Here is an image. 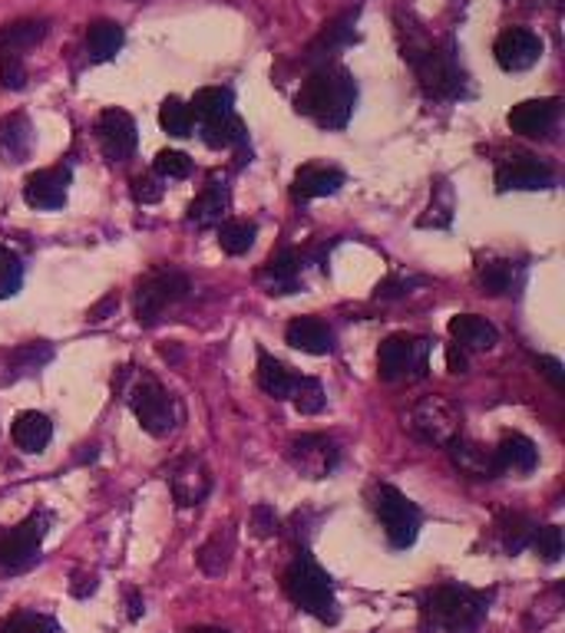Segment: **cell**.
<instances>
[{"label":"cell","mask_w":565,"mask_h":633,"mask_svg":"<svg viewBox=\"0 0 565 633\" xmlns=\"http://www.w3.org/2000/svg\"><path fill=\"white\" fill-rule=\"evenodd\" d=\"M358 106V83L341 63H321L298 89L294 109L321 130H345Z\"/></svg>","instance_id":"6da1fadb"},{"label":"cell","mask_w":565,"mask_h":633,"mask_svg":"<svg viewBox=\"0 0 565 633\" xmlns=\"http://www.w3.org/2000/svg\"><path fill=\"white\" fill-rule=\"evenodd\" d=\"M112 390L127 397V403L133 406L140 426H143L149 436L166 439V436L179 426V406H176L172 393L159 384L156 376H149V373H133V366H123L120 376L112 379Z\"/></svg>","instance_id":"7a4b0ae2"},{"label":"cell","mask_w":565,"mask_h":633,"mask_svg":"<svg viewBox=\"0 0 565 633\" xmlns=\"http://www.w3.org/2000/svg\"><path fill=\"white\" fill-rule=\"evenodd\" d=\"M493 594L473 591L464 584H440L423 597V617L433 630L443 633H470L483 623Z\"/></svg>","instance_id":"3957f363"},{"label":"cell","mask_w":565,"mask_h":633,"mask_svg":"<svg viewBox=\"0 0 565 633\" xmlns=\"http://www.w3.org/2000/svg\"><path fill=\"white\" fill-rule=\"evenodd\" d=\"M285 594L291 597L294 607H301L304 613L317 617L321 623H337L341 620V610H337V597H334V581L330 574L308 555H294V561L285 571Z\"/></svg>","instance_id":"277c9868"},{"label":"cell","mask_w":565,"mask_h":633,"mask_svg":"<svg viewBox=\"0 0 565 633\" xmlns=\"http://www.w3.org/2000/svg\"><path fill=\"white\" fill-rule=\"evenodd\" d=\"M404 57L413 63V70H417V76H420V83H423V89L430 96H440V99H457V96H464L467 73L460 70L454 47H433V44L410 47L407 44V53Z\"/></svg>","instance_id":"5b68a950"},{"label":"cell","mask_w":565,"mask_h":633,"mask_svg":"<svg viewBox=\"0 0 565 633\" xmlns=\"http://www.w3.org/2000/svg\"><path fill=\"white\" fill-rule=\"evenodd\" d=\"M430 340L426 337H387L377 350V373L384 384H413V379L426 376L430 360Z\"/></svg>","instance_id":"8992f818"},{"label":"cell","mask_w":565,"mask_h":633,"mask_svg":"<svg viewBox=\"0 0 565 633\" xmlns=\"http://www.w3.org/2000/svg\"><path fill=\"white\" fill-rule=\"evenodd\" d=\"M53 515L50 512H34L14 528H0V571H27L40 558V545L50 532Z\"/></svg>","instance_id":"52a82bcc"},{"label":"cell","mask_w":565,"mask_h":633,"mask_svg":"<svg viewBox=\"0 0 565 633\" xmlns=\"http://www.w3.org/2000/svg\"><path fill=\"white\" fill-rule=\"evenodd\" d=\"M374 512H377V519H381V525L387 532V541L397 551H404V548H410L417 541L420 525H423V515H420V509H417V504L400 488L377 485L374 488Z\"/></svg>","instance_id":"ba28073f"},{"label":"cell","mask_w":565,"mask_h":633,"mask_svg":"<svg viewBox=\"0 0 565 633\" xmlns=\"http://www.w3.org/2000/svg\"><path fill=\"white\" fill-rule=\"evenodd\" d=\"M460 423H464V416H460V410L454 403L443 400V397H426V400H420L407 413V423L404 426L417 439H423L430 446H449V442L460 436Z\"/></svg>","instance_id":"9c48e42d"},{"label":"cell","mask_w":565,"mask_h":633,"mask_svg":"<svg viewBox=\"0 0 565 633\" xmlns=\"http://www.w3.org/2000/svg\"><path fill=\"white\" fill-rule=\"evenodd\" d=\"M192 291L189 278L179 275V271H153L140 281V291H136V320L140 324H156L163 317L166 307L185 301Z\"/></svg>","instance_id":"30bf717a"},{"label":"cell","mask_w":565,"mask_h":633,"mask_svg":"<svg viewBox=\"0 0 565 633\" xmlns=\"http://www.w3.org/2000/svg\"><path fill=\"white\" fill-rule=\"evenodd\" d=\"M96 139H99V149L106 153V159L127 162L136 153V143H140L133 115L123 112V109H106V112H99V119H96Z\"/></svg>","instance_id":"8fae6325"},{"label":"cell","mask_w":565,"mask_h":633,"mask_svg":"<svg viewBox=\"0 0 565 633\" xmlns=\"http://www.w3.org/2000/svg\"><path fill=\"white\" fill-rule=\"evenodd\" d=\"M555 185V172L532 156H506L496 166L500 192H545Z\"/></svg>","instance_id":"7c38bea8"},{"label":"cell","mask_w":565,"mask_h":633,"mask_svg":"<svg viewBox=\"0 0 565 633\" xmlns=\"http://www.w3.org/2000/svg\"><path fill=\"white\" fill-rule=\"evenodd\" d=\"M542 40L539 34L526 31V27H509L500 34L493 53H496V63L506 70V73H522V70H532L539 60H542Z\"/></svg>","instance_id":"4fadbf2b"},{"label":"cell","mask_w":565,"mask_h":633,"mask_svg":"<svg viewBox=\"0 0 565 633\" xmlns=\"http://www.w3.org/2000/svg\"><path fill=\"white\" fill-rule=\"evenodd\" d=\"M558 112H562V102L555 96H549V99H526V102L509 109V130L516 136H526V139H542V136H549L555 130Z\"/></svg>","instance_id":"5bb4252c"},{"label":"cell","mask_w":565,"mask_h":633,"mask_svg":"<svg viewBox=\"0 0 565 633\" xmlns=\"http://www.w3.org/2000/svg\"><path fill=\"white\" fill-rule=\"evenodd\" d=\"M291 465L308 475V478H324L334 472L337 459H341V449L334 446V439L327 436H301L291 442V452H288Z\"/></svg>","instance_id":"9a60e30c"},{"label":"cell","mask_w":565,"mask_h":633,"mask_svg":"<svg viewBox=\"0 0 565 633\" xmlns=\"http://www.w3.org/2000/svg\"><path fill=\"white\" fill-rule=\"evenodd\" d=\"M169 488H172V498L179 509H192V504H202L205 495L212 491V475L205 468L202 459L195 455H185L172 465L169 472Z\"/></svg>","instance_id":"2e32d148"},{"label":"cell","mask_w":565,"mask_h":633,"mask_svg":"<svg viewBox=\"0 0 565 633\" xmlns=\"http://www.w3.org/2000/svg\"><path fill=\"white\" fill-rule=\"evenodd\" d=\"M70 169L67 166H53V169H40L34 175H27L24 182V202L37 211H53L67 205V192H70Z\"/></svg>","instance_id":"e0dca14e"},{"label":"cell","mask_w":565,"mask_h":633,"mask_svg":"<svg viewBox=\"0 0 565 633\" xmlns=\"http://www.w3.org/2000/svg\"><path fill=\"white\" fill-rule=\"evenodd\" d=\"M259 278L268 288V294H294L298 284H301V255L291 244H281L275 255L265 261Z\"/></svg>","instance_id":"ac0fdd59"},{"label":"cell","mask_w":565,"mask_h":633,"mask_svg":"<svg viewBox=\"0 0 565 633\" xmlns=\"http://www.w3.org/2000/svg\"><path fill=\"white\" fill-rule=\"evenodd\" d=\"M345 185V172L334 166H301L291 182L294 202H311V198H327L337 195Z\"/></svg>","instance_id":"d6986e66"},{"label":"cell","mask_w":565,"mask_h":633,"mask_svg":"<svg viewBox=\"0 0 565 633\" xmlns=\"http://www.w3.org/2000/svg\"><path fill=\"white\" fill-rule=\"evenodd\" d=\"M34 153V125L24 112H11L0 119V159L21 166Z\"/></svg>","instance_id":"ffe728a7"},{"label":"cell","mask_w":565,"mask_h":633,"mask_svg":"<svg viewBox=\"0 0 565 633\" xmlns=\"http://www.w3.org/2000/svg\"><path fill=\"white\" fill-rule=\"evenodd\" d=\"M285 340H288L294 350L311 353V356H324V353H330L334 343H337L334 330H330L324 320H317V317H298V320H291L288 330H285Z\"/></svg>","instance_id":"44dd1931"},{"label":"cell","mask_w":565,"mask_h":633,"mask_svg":"<svg viewBox=\"0 0 565 633\" xmlns=\"http://www.w3.org/2000/svg\"><path fill=\"white\" fill-rule=\"evenodd\" d=\"M446 449H449V459L457 462V468L464 475H473V478H496V475H503V468L496 462V452H486L483 446H477V442H470L464 436H457Z\"/></svg>","instance_id":"7402d4cb"},{"label":"cell","mask_w":565,"mask_h":633,"mask_svg":"<svg viewBox=\"0 0 565 633\" xmlns=\"http://www.w3.org/2000/svg\"><path fill=\"white\" fill-rule=\"evenodd\" d=\"M449 337H454V343L460 350H493L500 343L496 327L477 314H457L454 320H449Z\"/></svg>","instance_id":"603a6c76"},{"label":"cell","mask_w":565,"mask_h":633,"mask_svg":"<svg viewBox=\"0 0 565 633\" xmlns=\"http://www.w3.org/2000/svg\"><path fill=\"white\" fill-rule=\"evenodd\" d=\"M232 208V195H229V185L221 182H208L205 192L189 205V221L195 228H212V224H221L225 215Z\"/></svg>","instance_id":"cb8c5ba5"},{"label":"cell","mask_w":565,"mask_h":633,"mask_svg":"<svg viewBox=\"0 0 565 633\" xmlns=\"http://www.w3.org/2000/svg\"><path fill=\"white\" fill-rule=\"evenodd\" d=\"M493 452H496V462H500L503 472H519V475H526V472H532L536 462H539L536 442L526 439L522 433H506Z\"/></svg>","instance_id":"d4e9b609"},{"label":"cell","mask_w":565,"mask_h":633,"mask_svg":"<svg viewBox=\"0 0 565 633\" xmlns=\"http://www.w3.org/2000/svg\"><path fill=\"white\" fill-rule=\"evenodd\" d=\"M298 379H301V376H294L281 360H275L272 353L259 350V387H262L268 397H275V400H291V393H294V387H298Z\"/></svg>","instance_id":"484cf974"},{"label":"cell","mask_w":565,"mask_h":633,"mask_svg":"<svg viewBox=\"0 0 565 633\" xmlns=\"http://www.w3.org/2000/svg\"><path fill=\"white\" fill-rule=\"evenodd\" d=\"M189 112H192V119H199V125L225 119V115L236 112V93L229 86H205L192 96Z\"/></svg>","instance_id":"4316f807"},{"label":"cell","mask_w":565,"mask_h":633,"mask_svg":"<svg viewBox=\"0 0 565 633\" xmlns=\"http://www.w3.org/2000/svg\"><path fill=\"white\" fill-rule=\"evenodd\" d=\"M199 136L208 149H245V122L232 112L225 119H215V122H202L199 125Z\"/></svg>","instance_id":"83f0119b"},{"label":"cell","mask_w":565,"mask_h":633,"mask_svg":"<svg viewBox=\"0 0 565 633\" xmlns=\"http://www.w3.org/2000/svg\"><path fill=\"white\" fill-rule=\"evenodd\" d=\"M11 436H14L17 449H24V452H44L50 446V439H53V423L44 413L27 410V413H21L14 419Z\"/></svg>","instance_id":"f1b7e54d"},{"label":"cell","mask_w":565,"mask_h":633,"mask_svg":"<svg viewBox=\"0 0 565 633\" xmlns=\"http://www.w3.org/2000/svg\"><path fill=\"white\" fill-rule=\"evenodd\" d=\"M47 37V21H17L0 27V60L24 57V50L37 47Z\"/></svg>","instance_id":"f546056e"},{"label":"cell","mask_w":565,"mask_h":633,"mask_svg":"<svg viewBox=\"0 0 565 633\" xmlns=\"http://www.w3.org/2000/svg\"><path fill=\"white\" fill-rule=\"evenodd\" d=\"M53 360V346L37 340V343H24L17 350H11V360H8V373L0 376V384H17L21 376H31L37 373L40 366H47Z\"/></svg>","instance_id":"4dcf8cb0"},{"label":"cell","mask_w":565,"mask_h":633,"mask_svg":"<svg viewBox=\"0 0 565 633\" xmlns=\"http://www.w3.org/2000/svg\"><path fill=\"white\" fill-rule=\"evenodd\" d=\"M123 40H127V34H123V27L117 21H96V24H89V31H86L89 60H96V63L112 60V57L123 50Z\"/></svg>","instance_id":"1f68e13d"},{"label":"cell","mask_w":565,"mask_h":633,"mask_svg":"<svg viewBox=\"0 0 565 633\" xmlns=\"http://www.w3.org/2000/svg\"><path fill=\"white\" fill-rule=\"evenodd\" d=\"M236 555V532L232 528H218L202 548H199V568L205 574H225L229 571V561Z\"/></svg>","instance_id":"d6a6232c"},{"label":"cell","mask_w":565,"mask_h":633,"mask_svg":"<svg viewBox=\"0 0 565 633\" xmlns=\"http://www.w3.org/2000/svg\"><path fill=\"white\" fill-rule=\"evenodd\" d=\"M354 17H358V11L354 14H345L341 21H334V24H327L324 31H321V37L311 44V50H308V63H324V57H330L334 50H341V47H348L351 40H354Z\"/></svg>","instance_id":"836d02e7"},{"label":"cell","mask_w":565,"mask_h":633,"mask_svg":"<svg viewBox=\"0 0 565 633\" xmlns=\"http://www.w3.org/2000/svg\"><path fill=\"white\" fill-rule=\"evenodd\" d=\"M532 532H536V525L526 515H519V512H503L496 519V535H500V541H503V548L509 555H519L522 548H529Z\"/></svg>","instance_id":"e575fe53"},{"label":"cell","mask_w":565,"mask_h":633,"mask_svg":"<svg viewBox=\"0 0 565 633\" xmlns=\"http://www.w3.org/2000/svg\"><path fill=\"white\" fill-rule=\"evenodd\" d=\"M255 221H245V218H229L218 224V244L225 255H245V251L255 244Z\"/></svg>","instance_id":"d590c367"},{"label":"cell","mask_w":565,"mask_h":633,"mask_svg":"<svg viewBox=\"0 0 565 633\" xmlns=\"http://www.w3.org/2000/svg\"><path fill=\"white\" fill-rule=\"evenodd\" d=\"M480 284L493 297L513 294L516 284H519V265H513V261H486L480 268Z\"/></svg>","instance_id":"8d00e7d4"},{"label":"cell","mask_w":565,"mask_h":633,"mask_svg":"<svg viewBox=\"0 0 565 633\" xmlns=\"http://www.w3.org/2000/svg\"><path fill=\"white\" fill-rule=\"evenodd\" d=\"M159 125H163V130H166L169 136H176V139L192 136L195 119H192V112H189V102H182L179 96H169V99L159 106Z\"/></svg>","instance_id":"74e56055"},{"label":"cell","mask_w":565,"mask_h":633,"mask_svg":"<svg viewBox=\"0 0 565 633\" xmlns=\"http://www.w3.org/2000/svg\"><path fill=\"white\" fill-rule=\"evenodd\" d=\"M0 633H60V623L47 613H37V610H17V613L4 617Z\"/></svg>","instance_id":"f35d334b"},{"label":"cell","mask_w":565,"mask_h":633,"mask_svg":"<svg viewBox=\"0 0 565 633\" xmlns=\"http://www.w3.org/2000/svg\"><path fill=\"white\" fill-rule=\"evenodd\" d=\"M24 288V261L17 251L0 244V301L14 297Z\"/></svg>","instance_id":"ab89813d"},{"label":"cell","mask_w":565,"mask_h":633,"mask_svg":"<svg viewBox=\"0 0 565 633\" xmlns=\"http://www.w3.org/2000/svg\"><path fill=\"white\" fill-rule=\"evenodd\" d=\"M291 400H294V410H298L301 416H317V413L324 410V403H327L324 387L317 384V379H311V376H301V379H298V387H294Z\"/></svg>","instance_id":"60d3db41"},{"label":"cell","mask_w":565,"mask_h":633,"mask_svg":"<svg viewBox=\"0 0 565 633\" xmlns=\"http://www.w3.org/2000/svg\"><path fill=\"white\" fill-rule=\"evenodd\" d=\"M532 551L542 558V561H549V564H555L558 558H562V528L558 525H542V528H536L532 532Z\"/></svg>","instance_id":"b9f144b4"},{"label":"cell","mask_w":565,"mask_h":633,"mask_svg":"<svg viewBox=\"0 0 565 633\" xmlns=\"http://www.w3.org/2000/svg\"><path fill=\"white\" fill-rule=\"evenodd\" d=\"M153 169H156V175H163V179H189L192 175V159L185 156V153H176V149H163L159 156H156V162H153Z\"/></svg>","instance_id":"7bdbcfd3"},{"label":"cell","mask_w":565,"mask_h":633,"mask_svg":"<svg viewBox=\"0 0 565 633\" xmlns=\"http://www.w3.org/2000/svg\"><path fill=\"white\" fill-rule=\"evenodd\" d=\"M24 83H27L24 57H4L0 60V86L4 89H24Z\"/></svg>","instance_id":"ee69618b"},{"label":"cell","mask_w":565,"mask_h":633,"mask_svg":"<svg viewBox=\"0 0 565 633\" xmlns=\"http://www.w3.org/2000/svg\"><path fill=\"white\" fill-rule=\"evenodd\" d=\"M423 284L420 278H390L377 288V301H397V297H407L410 288Z\"/></svg>","instance_id":"f6af8a7d"},{"label":"cell","mask_w":565,"mask_h":633,"mask_svg":"<svg viewBox=\"0 0 565 633\" xmlns=\"http://www.w3.org/2000/svg\"><path fill=\"white\" fill-rule=\"evenodd\" d=\"M252 528H255L262 538H268V535L278 532V515H275L272 504H255V509H252Z\"/></svg>","instance_id":"bcb514c9"},{"label":"cell","mask_w":565,"mask_h":633,"mask_svg":"<svg viewBox=\"0 0 565 633\" xmlns=\"http://www.w3.org/2000/svg\"><path fill=\"white\" fill-rule=\"evenodd\" d=\"M163 192H166V188H163L153 175H146V179L140 175V179L133 182V195H136V202H143V205H156V202L163 198Z\"/></svg>","instance_id":"7dc6e473"},{"label":"cell","mask_w":565,"mask_h":633,"mask_svg":"<svg viewBox=\"0 0 565 633\" xmlns=\"http://www.w3.org/2000/svg\"><path fill=\"white\" fill-rule=\"evenodd\" d=\"M536 366H539V373L549 379V384H552L555 390L565 387V373H562V363H558V360H552V356H536Z\"/></svg>","instance_id":"c3c4849f"},{"label":"cell","mask_w":565,"mask_h":633,"mask_svg":"<svg viewBox=\"0 0 565 633\" xmlns=\"http://www.w3.org/2000/svg\"><path fill=\"white\" fill-rule=\"evenodd\" d=\"M467 366H470L467 363V350H460L457 343H449L446 346V369L449 373H467Z\"/></svg>","instance_id":"681fc988"},{"label":"cell","mask_w":565,"mask_h":633,"mask_svg":"<svg viewBox=\"0 0 565 633\" xmlns=\"http://www.w3.org/2000/svg\"><path fill=\"white\" fill-rule=\"evenodd\" d=\"M112 307H120L117 294H109V297H106V301H103L99 307H93V314H89V317H93V320H103V314H109Z\"/></svg>","instance_id":"f907efd6"},{"label":"cell","mask_w":565,"mask_h":633,"mask_svg":"<svg viewBox=\"0 0 565 633\" xmlns=\"http://www.w3.org/2000/svg\"><path fill=\"white\" fill-rule=\"evenodd\" d=\"M127 597H130V617L136 620L143 613V597H140V591H127Z\"/></svg>","instance_id":"816d5d0a"},{"label":"cell","mask_w":565,"mask_h":633,"mask_svg":"<svg viewBox=\"0 0 565 633\" xmlns=\"http://www.w3.org/2000/svg\"><path fill=\"white\" fill-rule=\"evenodd\" d=\"M189 633H232V630H221V626H195Z\"/></svg>","instance_id":"f5cc1de1"}]
</instances>
